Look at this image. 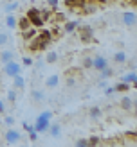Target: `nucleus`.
I'll return each instance as SVG.
<instances>
[{"label":"nucleus","mask_w":137,"mask_h":147,"mask_svg":"<svg viewBox=\"0 0 137 147\" xmlns=\"http://www.w3.org/2000/svg\"><path fill=\"white\" fill-rule=\"evenodd\" d=\"M16 18H14V14L13 13H9V14H7V16H5V25L7 27H9V29H14V27H16Z\"/></svg>","instance_id":"nucleus-19"},{"label":"nucleus","mask_w":137,"mask_h":147,"mask_svg":"<svg viewBox=\"0 0 137 147\" xmlns=\"http://www.w3.org/2000/svg\"><path fill=\"white\" fill-rule=\"evenodd\" d=\"M63 29H65V32H72V31H76V29H78V22H65Z\"/></svg>","instance_id":"nucleus-23"},{"label":"nucleus","mask_w":137,"mask_h":147,"mask_svg":"<svg viewBox=\"0 0 137 147\" xmlns=\"http://www.w3.org/2000/svg\"><path fill=\"white\" fill-rule=\"evenodd\" d=\"M2 138H4V142H5L7 145H16V144H20V140H22V133H20V131H16V129H13V127H7V129L4 131Z\"/></svg>","instance_id":"nucleus-2"},{"label":"nucleus","mask_w":137,"mask_h":147,"mask_svg":"<svg viewBox=\"0 0 137 147\" xmlns=\"http://www.w3.org/2000/svg\"><path fill=\"white\" fill-rule=\"evenodd\" d=\"M58 59H60V56H58V52H47V56H45V63H49V65H54Z\"/></svg>","instance_id":"nucleus-18"},{"label":"nucleus","mask_w":137,"mask_h":147,"mask_svg":"<svg viewBox=\"0 0 137 147\" xmlns=\"http://www.w3.org/2000/svg\"><path fill=\"white\" fill-rule=\"evenodd\" d=\"M128 65H130V70H135V59L132 57V61H128Z\"/></svg>","instance_id":"nucleus-35"},{"label":"nucleus","mask_w":137,"mask_h":147,"mask_svg":"<svg viewBox=\"0 0 137 147\" xmlns=\"http://www.w3.org/2000/svg\"><path fill=\"white\" fill-rule=\"evenodd\" d=\"M114 92H128L130 90V84L128 83H125V81H123V83H119V84H115L114 88H112Z\"/></svg>","instance_id":"nucleus-22"},{"label":"nucleus","mask_w":137,"mask_h":147,"mask_svg":"<svg viewBox=\"0 0 137 147\" xmlns=\"http://www.w3.org/2000/svg\"><path fill=\"white\" fill-rule=\"evenodd\" d=\"M31 100L34 104H43L45 102V93L38 90V88H34V90H31Z\"/></svg>","instance_id":"nucleus-9"},{"label":"nucleus","mask_w":137,"mask_h":147,"mask_svg":"<svg viewBox=\"0 0 137 147\" xmlns=\"http://www.w3.org/2000/svg\"><path fill=\"white\" fill-rule=\"evenodd\" d=\"M89 144H90V145H99V144H101V138H99V136H90V138H89Z\"/></svg>","instance_id":"nucleus-31"},{"label":"nucleus","mask_w":137,"mask_h":147,"mask_svg":"<svg viewBox=\"0 0 137 147\" xmlns=\"http://www.w3.org/2000/svg\"><path fill=\"white\" fill-rule=\"evenodd\" d=\"M81 65H83V68H87V70H90L92 68V57H83V61H81Z\"/></svg>","instance_id":"nucleus-27"},{"label":"nucleus","mask_w":137,"mask_h":147,"mask_svg":"<svg viewBox=\"0 0 137 147\" xmlns=\"http://www.w3.org/2000/svg\"><path fill=\"white\" fill-rule=\"evenodd\" d=\"M47 133L52 136V138H60V135H61V126H60V124H50L49 129H47Z\"/></svg>","instance_id":"nucleus-13"},{"label":"nucleus","mask_w":137,"mask_h":147,"mask_svg":"<svg viewBox=\"0 0 137 147\" xmlns=\"http://www.w3.org/2000/svg\"><path fill=\"white\" fill-rule=\"evenodd\" d=\"M123 81H125V83H128V84H135L137 83V74H135V70H130L128 74H126V76L125 77H123Z\"/></svg>","instance_id":"nucleus-16"},{"label":"nucleus","mask_w":137,"mask_h":147,"mask_svg":"<svg viewBox=\"0 0 137 147\" xmlns=\"http://www.w3.org/2000/svg\"><path fill=\"white\" fill-rule=\"evenodd\" d=\"M22 36H24V40H33L36 36L34 27H29V29H25V31H22Z\"/></svg>","instance_id":"nucleus-21"},{"label":"nucleus","mask_w":137,"mask_h":147,"mask_svg":"<svg viewBox=\"0 0 137 147\" xmlns=\"http://www.w3.org/2000/svg\"><path fill=\"white\" fill-rule=\"evenodd\" d=\"M36 38V41H38V47H40V50H43V49H47V45L50 41H52V34H50V31H42V32H38L34 36Z\"/></svg>","instance_id":"nucleus-4"},{"label":"nucleus","mask_w":137,"mask_h":147,"mask_svg":"<svg viewBox=\"0 0 137 147\" xmlns=\"http://www.w3.org/2000/svg\"><path fill=\"white\" fill-rule=\"evenodd\" d=\"M5 111H7V109H5V102L0 99V115H5Z\"/></svg>","instance_id":"nucleus-33"},{"label":"nucleus","mask_w":137,"mask_h":147,"mask_svg":"<svg viewBox=\"0 0 137 147\" xmlns=\"http://www.w3.org/2000/svg\"><path fill=\"white\" fill-rule=\"evenodd\" d=\"M25 83H27V81H25L24 76H20V74H18V76H13V88H14V90H24Z\"/></svg>","instance_id":"nucleus-12"},{"label":"nucleus","mask_w":137,"mask_h":147,"mask_svg":"<svg viewBox=\"0 0 137 147\" xmlns=\"http://www.w3.org/2000/svg\"><path fill=\"white\" fill-rule=\"evenodd\" d=\"M45 2L49 5H52V7H58V4H60V0H45Z\"/></svg>","instance_id":"nucleus-34"},{"label":"nucleus","mask_w":137,"mask_h":147,"mask_svg":"<svg viewBox=\"0 0 137 147\" xmlns=\"http://www.w3.org/2000/svg\"><path fill=\"white\" fill-rule=\"evenodd\" d=\"M85 2V0H65V4H67L69 7H79Z\"/></svg>","instance_id":"nucleus-26"},{"label":"nucleus","mask_w":137,"mask_h":147,"mask_svg":"<svg viewBox=\"0 0 137 147\" xmlns=\"http://www.w3.org/2000/svg\"><path fill=\"white\" fill-rule=\"evenodd\" d=\"M89 115H90V119H99V117H101V109L99 108H92L89 111Z\"/></svg>","instance_id":"nucleus-28"},{"label":"nucleus","mask_w":137,"mask_h":147,"mask_svg":"<svg viewBox=\"0 0 137 147\" xmlns=\"http://www.w3.org/2000/svg\"><path fill=\"white\" fill-rule=\"evenodd\" d=\"M60 81H61V77H60V74H50V76L45 79V86L47 88H50V90H52V88H56L58 84H60Z\"/></svg>","instance_id":"nucleus-10"},{"label":"nucleus","mask_w":137,"mask_h":147,"mask_svg":"<svg viewBox=\"0 0 137 147\" xmlns=\"http://www.w3.org/2000/svg\"><path fill=\"white\" fill-rule=\"evenodd\" d=\"M7 41H9V36H7L5 32H0V47H4Z\"/></svg>","instance_id":"nucleus-29"},{"label":"nucleus","mask_w":137,"mask_h":147,"mask_svg":"<svg viewBox=\"0 0 137 147\" xmlns=\"http://www.w3.org/2000/svg\"><path fill=\"white\" fill-rule=\"evenodd\" d=\"M50 119H52V111H43L42 115H38V119L33 126L36 133H47V129L50 126Z\"/></svg>","instance_id":"nucleus-1"},{"label":"nucleus","mask_w":137,"mask_h":147,"mask_svg":"<svg viewBox=\"0 0 137 147\" xmlns=\"http://www.w3.org/2000/svg\"><path fill=\"white\" fill-rule=\"evenodd\" d=\"M24 65H33V59L31 57H24Z\"/></svg>","instance_id":"nucleus-36"},{"label":"nucleus","mask_w":137,"mask_h":147,"mask_svg":"<svg viewBox=\"0 0 137 147\" xmlns=\"http://www.w3.org/2000/svg\"><path fill=\"white\" fill-rule=\"evenodd\" d=\"M121 108L125 109V111H130V109H134V108H135L134 99H130V97H123V99H121Z\"/></svg>","instance_id":"nucleus-14"},{"label":"nucleus","mask_w":137,"mask_h":147,"mask_svg":"<svg viewBox=\"0 0 137 147\" xmlns=\"http://www.w3.org/2000/svg\"><path fill=\"white\" fill-rule=\"evenodd\" d=\"M5 97H7V100H9V102H14V100H16V97H18V93H16L14 88H11V90H7Z\"/></svg>","instance_id":"nucleus-24"},{"label":"nucleus","mask_w":137,"mask_h":147,"mask_svg":"<svg viewBox=\"0 0 137 147\" xmlns=\"http://www.w3.org/2000/svg\"><path fill=\"white\" fill-rule=\"evenodd\" d=\"M121 22H123V25L128 27V29H134L137 25V14L135 11H125L121 14Z\"/></svg>","instance_id":"nucleus-5"},{"label":"nucleus","mask_w":137,"mask_h":147,"mask_svg":"<svg viewBox=\"0 0 137 147\" xmlns=\"http://www.w3.org/2000/svg\"><path fill=\"white\" fill-rule=\"evenodd\" d=\"M27 18H29V22H31V25H33L34 29L43 27V20H42V16H40V9H29Z\"/></svg>","instance_id":"nucleus-6"},{"label":"nucleus","mask_w":137,"mask_h":147,"mask_svg":"<svg viewBox=\"0 0 137 147\" xmlns=\"http://www.w3.org/2000/svg\"><path fill=\"white\" fill-rule=\"evenodd\" d=\"M11 59H14L13 50H2V52H0V65H4L7 61H11Z\"/></svg>","instance_id":"nucleus-15"},{"label":"nucleus","mask_w":137,"mask_h":147,"mask_svg":"<svg viewBox=\"0 0 137 147\" xmlns=\"http://www.w3.org/2000/svg\"><path fill=\"white\" fill-rule=\"evenodd\" d=\"M112 61L115 65H125L128 61V56H126V52H123V50H117V52L112 54Z\"/></svg>","instance_id":"nucleus-11"},{"label":"nucleus","mask_w":137,"mask_h":147,"mask_svg":"<svg viewBox=\"0 0 137 147\" xmlns=\"http://www.w3.org/2000/svg\"><path fill=\"white\" fill-rule=\"evenodd\" d=\"M16 9H18V2H14V0H13V2H7V4L4 5V11H5L7 14H9V13H14Z\"/></svg>","instance_id":"nucleus-20"},{"label":"nucleus","mask_w":137,"mask_h":147,"mask_svg":"<svg viewBox=\"0 0 137 147\" xmlns=\"http://www.w3.org/2000/svg\"><path fill=\"white\" fill-rule=\"evenodd\" d=\"M27 133H29V140H31V142H36V140H38V133H36L34 129L27 131Z\"/></svg>","instance_id":"nucleus-30"},{"label":"nucleus","mask_w":137,"mask_h":147,"mask_svg":"<svg viewBox=\"0 0 137 147\" xmlns=\"http://www.w3.org/2000/svg\"><path fill=\"white\" fill-rule=\"evenodd\" d=\"M16 27L20 29V31H25V29L33 27V25H31V22H29V18H27V16H24V18H20V20L16 22Z\"/></svg>","instance_id":"nucleus-17"},{"label":"nucleus","mask_w":137,"mask_h":147,"mask_svg":"<svg viewBox=\"0 0 137 147\" xmlns=\"http://www.w3.org/2000/svg\"><path fill=\"white\" fill-rule=\"evenodd\" d=\"M74 145H76V147H90L89 138H78V140L74 142Z\"/></svg>","instance_id":"nucleus-25"},{"label":"nucleus","mask_w":137,"mask_h":147,"mask_svg":"<svg viewBox=\"0 0 137 147\" xmlns=\"http://www.w3.org/2000/svg\"><path fill=\"white\" fill-rule=\"evenodd\" d=\"M79 40L83 43H89L94 40V34H92V29L90 27H81L79 29Z\"/></svg>","instance_id":"nucleus-8"},{"label":"nucleus","mask_w":137,"mask_h":147,"mask_svg":"<svg viewBox=\"0 0 137 147\" xmlns=\"http://www.w3.org/2000/svg\"><path fill=\"white\" fill-rule=\"evenodd\" d=\"M92 68H94V70H97V72L108 68V61H106V57H103L101 54L94 56V57H92Z\"/></svg>","instance_id":"nucleus-7"},{"label":"nucleus","mask_w":137,"mask_h":147,"mask_svg":"<svg viewBox=\"0 0 137 147\" xmlns=\"http://www.w3.org/2000/svg\"><path fill=\"white\" fill-rule=\"evenodd\" d=\"M2 72L5 74V76H9V77L18 76V74L22 72V65H20V63H16L14 59H11V61H7V63H4V65H2Z\"/></svg>","instance_id":"nucleus-3"},{"label":"nucleus","mask_w":137,"mask_h":147,"mask_svg":"<svg viewBox=\"0 0 137 147\" xmlns=\"http://www.w3.org/2000/svg\"><path fill=\"white\" fill-rule=\"evenodd\" d=\"M4 124H5V126H13V124H14V119H13V117H9V115H7L5 119H4Z\"/></svg>","instance_id":"nucleus-32"}]
</instances>
